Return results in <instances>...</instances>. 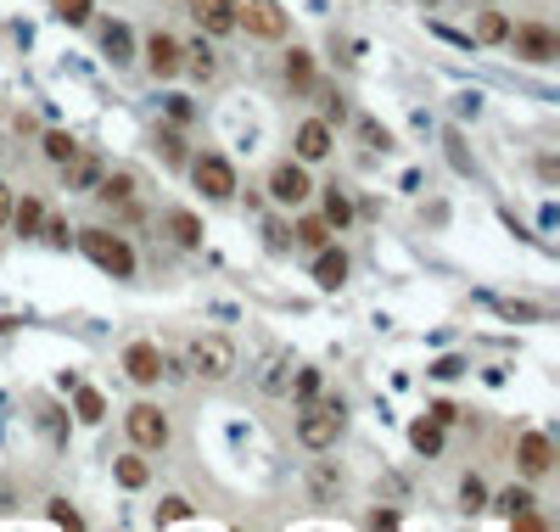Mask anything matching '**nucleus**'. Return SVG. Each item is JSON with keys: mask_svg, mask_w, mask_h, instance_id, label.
<instances>
[{"mask_svg": "<svg viewBox=\"0 0 560 532\" xmlns=\"http://www.w3.org/2000/svg\"><path fill=\"white\" fill-rule=\"evenodd\" d=\"M129 191H135V180H129V174H112V180L101 185V202H129Z\"/></svg>", "mask_w": 560, "mask_h": 532, "instance_id": "30", "label": "nucleus"}, {"mask_svg": "<svg viewBox=\"0 0 560 532\" xmlns=\"http://www.w3.org/2000/svg\"><path fill=\"white\" fill-rule=\"evenodd\" d=\"M73 404H79V420H90V426L107 415V398H101V392H90V387H79V398H73Z\"/></svg>", "mask_w": 560, "mask_h": 532, "instance_id": "22", "label": "nucleus"}, {"mask_svg": "<svg viewBox=\"0 0 560 532\" xmlns=\"http://www.w3.org/2000/svg\"><path fill=\"white\" fill-rule=\"evenodd\" d=\"M157 521H163V527H174V521H191V504H185V499H163Z\"/></svg>", "mask_w": 560, "mask_h": 532, "instance_id": "32", "label": "nucleus"}, {"mask_svg": "<svg viewBox=\"0 0 560 532\" xmlns=\"http://www.w3.org/2000/svg\"><path fill=\"white\" fill-rule=\"evenodd\" d=\"M124 426H129V437H135V448H163L168 443V415L152 409V404H135Z\"/></svg>", "mask_w": 560, "mask_h": 532, "instance_id": "7", "label": "nucleus"}, {"mask_svg": "<svg viewBox=\"0 0 560 532\" xmlns=\"http://www.w3.org/2000/svg\"><path fill=\"white\" fill-rule=\"evenodd\" d=\"M96 174H101V163H96V157H84V152H73V157H68V185H73V191H84V185H96Z\"/></svg>", "mask_w": 560, "mask_h": 532, "instance_id": "17", "label": "nucleus"}, {"mask_svg": "<svg viewBox=\"0 0 560 532\" xmlns=\"http://www.w3.org/2000/svg\"><path fill=\"white\" fill-rule=\"evenodd\" d=\"M499 510H504V516H521V510H532V493L527 488H504L499 493Z\"/></svg>", "mask_w": 560, "mask_h": 532, "instance_id": "29", "label": "nucleus"}, {"mask_svg": "<svg viewBox=\"0 0 560 532\" xmlns=\"http://www.w3.org/2000/svg\"><path fill=\"white\" fill-rule=\"evenodd\" d=\"M325 152H331V129H325V118H308V124L297 129V157H303V163H320Z\"/></svg>", "mask_w": 560, "mask_h": 532, "instance_id": "13", "label": "nucleus"}, {"mask_svg": "<svg viewBox=\"0 0 560 532\" xmlns=\"http://www.w3.org/2000/svg\"><path fill=\"white\" fill-rule=\"evenodd\" d=\"M504 34H510V23H504V17L499 12H482V23H476V40H504Z\"/></svg>", "mask_w": 560, "mask_h": 532, "instance_id": "28", "label": "nucleus"}, {"mask_svg": "<svg viewBox=\"0 0 560 532\" xmlns=\"http://www.w3.org/2000/svg\"><path fill=\"white\" fill-rule=\"evenodd\" d=\"M79 247L90 252V264L107 269V275H118V280L135 275V252H129V241H124V236H112V230H84Z\"/></svg>", "mask_w": 560, "mask_h": 532, "instance_id": "2", "label": "nucleus"}, {"mask_svg": "<svg viewBox=\"0 0 560 532\" xmlns=\"http://www.w3.org/2000/svg\"><path fill=\"white\" fill-rule=\"evenodd\" d=\"M230 17L247 28L252 40H280V34H286V12H280V0H236Z\"/></svg>", "mask_w": 560, "mask_h": 532, "instance_id": "3", "label": "nucleus"}, {"mask_svg": "<svg viewBox=\"0 0 560 532\" xmlns=\"http://www.w3.org/2000/svg\"><path fill=\"white\" fill-rule=\"evenodd\" d=\"M314 392H320V370H303V376H297V398H314Z\"/></svg>", "mask_w": 560, "mask_h": 532, "instance_id": "34", "label": "nucleus"}, {"mask_svg": "<svg viewBox=\"0 0 560 532\" xmlns=\"http://www.w3.org/2000/svg\"><path fill=\"white\" fill-rule=\"evenodd\" d=\"M286 79L303 90V84L314 79V56H308V51H292V56H286Z\"/></svg>", "mask_w": 560, "mask_h": 532, "instance_id": "23", "label": "nucleus"}, {"mask_svg": "<svg viewBox=\"0 0 560 532\" xmlns=\"http://www.w3.org/2000/svg\"><path fill=\"white\" fill-rule=\"evenodd\" d=\"M6 219L17 224V236H34V230H40V224H45L40 196H23V202H12V213H6Z\"/></svg>", "mask_w": 560, "mask_h": 532, "instance_id": "15", "label": "nucleus"}, {"mask_svg": "<svg viewBox=\"0 0 560 532\" xmlns=\"http://www.w3.org/2000/svg\"><path fill=\"white\" fill-rule=\"evenodd\" d=\"M6 213H12V191H6V180H0V224H6Z\"/></svg>", "mask_w": 560, "mask_h": 532, "instance_id": "38", "label": "nucleus"}, {"mask_svg": "<svg viewBox=\"0 0 560 532\" xmlns=\"http://www.w3.org/2000/svg\"><path fill=\"white\" fill-rule=\"evenodd\" d=\"M432 420H437V426H448V420H460V409H454V404H437Z\"/></svg>", "mask_w": 560, "mask_h": 532, "instance_id": "37", "label": "nucleus"}, {"mask_svg": "<svg viewBox=\"0 0 560 532\" xmlns=\"http://www.w3.org/2000/svg\"><path fill=\"white\" fill-rule=\"evenodd\" d=\"M308 191H314V185H308L303 168H297V163H275V174H269V196H275V202L297 208V202H308Z\"/></svg>", "mask_w": 560, "mask_h": 532, "instance_id": "8", "label": "nucleus"}, {"mask_svg": "<svg viewBox=\"0 0 560 532\" xmlns=\"http://www.w3.org/2000/svg\"><path fill=\"white\" fill-rule=\"evenodd\" d=\"M17 504V493H12V482H0V510H12Z\"/></svg>", "mask_w": 560, "mask_h": 532, "instance_id": "39", "label": "nucleus"}, {"mask_svg": "<svg viewBox=\"0 0 560 532\" xmlns=\"http://www.w3.org/2000/svg\"><path fill=\"white\" fill-rule=\"evenodd\" d=\"M409 443H415L420 454H437V448H443V426H437V420H415V426H409Z\"/></svg>", "mask_w": 560, "mask_h": 532, "instance_id": "18", "label": "nucleus"}, {"mask_svg": "<svg viewBox=\"0 0 560 532\" xmlns=\"http://www.w3.org/2000/svg\"><path fill=\"white\" fill-rule=\"evenodd\" d=\"M73 152H79V146H73V135H62V129H51V135H45V157H51V163H68Z\"/></svg>", "mask_w": 560, "mask_h": 532, "instance_id": "24", "label": "nucleus"}, {"mask_svg": "<svg viewBox=\"0 0 560 532\" xmlns=\"http://www.w3.org/2000/svg\"><path fill=\"white\" fill-rule=\"evenodd\" d=\"M168 230H174L180 247H196V241H202V224H196L191 213H168Z\"/></svg>", "mask_w": 560, "mask_h": 532, "instance_id": "20", "label": "nucleus"}, {"mask_svg": "<svg viewBox=\"0 0 560 532\" xmlns=\"http://www.w3.org/2000/svg\"><path fill=\"white\" fill-rule=\"evenodd\" d=\"M185 364H191V376H202V381H224L236 370V342H230V336H196L191 348H185Z\"/></svg>", "mask_w": 560, "mask_h": 532, "instance_id": "1", "label": "nucleus"}, {"mask_svg": "<svg viewBox=\"0 0 560 532\" xmlns=\"http://www.w3.org/2000/svg\"><path fill=\"white\" fill-rule=\"evenodd\" d=\"M426 6H437V0H426Z\"/></svg>", "mask_w": 560, "mask_h": 532, "instance_id": "40", "label": "nucleus"}, {"mask_svg": "<svg viewBox=\"0 0 560 532\" xmlns=\"http://www.w3.org/2000/svg\"><path fill=\"white\" fill-rule=\"evenodd\" d=\"M504 40L516 45L521 62H555V56H560V34H555V28H544V23H521V28H510Z\"/></svg>", "mask_w": 560, "mask_h": 532, "instance_id": "6", "label": "nucleus"}, {"mask_svg": "<svg viewBox=\"0 0 560 532\" xmlns=\"http://www.w3.org/2000/svg\"><path fill=\"white\" fill-rule=\"evenodd\" d=\"M51 521L56 527H79V510H73L68 499H51Z\"/></svg>", "mask_w": 560, "mask_h": 532, "instance_id": "33", "label": "nucleus"}, {"mask_svg": "<svg viewBox=\"0 0 560 532\" xmlns=\"http://www.w3.org/2000/svg\"><path fill=\"white\" fill-rule=\"evenodd\" d=\"M516 460H521V471H527V476H544L549 465H555V443L538 437V432H527V437H521V448H516Z\"/></svg>", "mask_w": 560, "mask_h": 532, "instance_id": "11", "label": "nucleus"}, {"mask_svg": "<svg viewBox=\"0 0 560 532\" xmlns=\"http://www.w3.org/2000/svg\"><path fill=\"white\" fill-rule=\"evenodd\" d=\"M336 432H342V404H314V398H308L303 420H297V437H303L308 448H331Z\"/></svg>", "mask_w": 560, "mask_h": 532, "instance_id": "4", "label": "nucleus"}, {"mask_svg": "<svg viewBox=\"0 0 560 532\" xmlns=\"http://www.w3.org/2000/svg\"><path fill=\"white\" fill-rule=\"evenodd\" d=\"M482 504H488V488H482L476 476H465V488H460V510H465V516H476Z\"/></svg>", "mask_w": 560, "mask_h": 532, "instance_id": "27", "label": "nucleus"}, {"mask_svg": "<svg viewBox=\"0 0 560 532\" xmlns=\"http://www.w3.org/2000/svg\"><path fill=\"white\" fill-rule=\"evenodd\" d=\"M112 471H118V482H124V488H146V482H152V465L135 460V454H124V460L112 465Z\"/></svg>", "mask_w": 560, "mask_h": 532, "instance_id": "19", "label": "nucleus"}, {"mask_svg": "<svg viewBox=\"0 0 560 532\" xmlns=\"http://www.w3.org/2000/svg\"><path fill=\"white\" fill-rule=\"evenodd\" d=\"M101 51H107L112 62H129V51H135L129 28H124V23H107V28H101Z\"/></svg>", "mask_w": 560, "mask_h": 532, "instance_id": "16", "label": "nucleus"}, {"mask_svg": "<svg viewBox=\"0 0 560 532\" xmlns=\"http://www.w3.org/2000/svg\"><path fill=\"white\" fill-rule=\"evenodd\" d=\"M297 241H303V247H314V252H320L325 241H331V224H325V219H303V224H297Z\"/></svg>", "mask_w": 560, "mask_h": 532, "instance_id": "21", "label": "nucleus"}, {"mask_svg": "<svg viewBox=\"0 0 560 532\" xmlns=\"http://www.w3.org/2000/svg\"><path fill=\"white\" fill-rule=\"evenodd\" d=\"M191 6V17L202 28H213V34H224V28H236V17H230V0H185Z\"/></svg>", "mask_w": 560, "mask_h": 532, "instance_id": "14", "label": "nucleus"}, {"mask_svg": "<svg viewBox=\"0 0 560 532\" xmlns=\"http://www.w3.org/2000/svg\"><path fill=\"white\" fill-rule=\"evenodd\" d=\"M471 6H476V0H471Z\"/></svg>", "mask_w": 560, "mask_h": 532, "instance_id": "41", "label": "nucleus"}, {"mask_svg": "<svg viewBox=\"0 0 560 532\" xmlns=\"http://www.w3.org/2000/svg\"><path fill=\"white\" fill-rule=\"evenodd\" d=\"M314 280H320L325 292H336V286L348 280V252L325 241V247H320V258H314Z\"/></svg>", "mask_w": 560, "mask_h": 532, "instance_id": "12", "label": "nucleus"}, {"mask_svg": "<svg viewBox=\"0 0 560 532\" xmlns=\"http://www.w3.org/2000/svg\"><path fill=\"white\" fill-rule=\"evenodd\" d=\"M432 376H443V381H448V376H460V359H437V364H432Z\"/></svg>", "mask_w": 560, "mask_h": 532, "instance_id": "36", "label": "nucleus"}, {"mask_svg": "<svg viewBox=\"0 0 560 532\" xmlns=\"http://www.w3.org/2000/svg\"><path fill=\"white\" fill-rule=\"evenodd\" d=\"M180 51H185V45H180ZM185 56H191V62H180V68H191L196 79H213V51H208V45H191Z\"/></svg>", "mask_w": 560, "mask_h": 532, "instance_id": "25", "label": "nucleus"}, {"mask_svg": "<svg viewBox=\"0 0 560 532\" xmlns=\"http://www.w3.org/2000/svg\"><path fill=\"white\" fill-rule=\"evenodd\" d=\"M124 370H129V381H140V387H152V381L163 376V353H157V342H129Z\"/></svg>", "mask_w": 560, "mask_h": 532, "instance_id": "9", "label": "nucleus"}, {"mask_svg": "<svg viewBox=\"0 0 560 532\" xmlns=\"http://www.w3.org/2000/svg\"><path fill=\"white\" fill-rule=\"evenodd\" d=\"M51 6L62 23H84V17H90V0H51Z\"/></svg>", "mask_w": 560, "mask_h": 532, "instance_id": "31", "label": "nucleus"}, {"mask_svg": "<svg viewBox=\"0 0 560 532\" xmlns=\"http://www.w3.org/2000/svg\"><path fill=\"white\" fill-rule=\"evenodd\" d=\"M45 241H51V247H68V224H62V219H51V224H45Z\"/></svg>", "mask_w": 560, "mask_h": 532, "instance_id": "35", "label": "nucleus"}, {"mask_svg": "<svg viewBox=\"0 0 560 532\" xmlns=\"http://www.w3.org/2000/svg\"><path fill=\"white\" fill-rule=\"evenodd\" d=\"M146 62H152L157 79H174V73H180V62H185V51H180V40H174V34H152V40H146Z\"/></svg>", "mask_w": 560, "mask_h": 532, "instance_id": "10", "label": "nucleus"}, {"mask_svg": "<svg viewBox=\"0 0 560 532\" xmlns=\"http://www.w3.org/2000/svg\"><path fill=\"white\" fill-rule=\"evenodd\" d=\"M191 180H196V191L213 196V202H230V196H236V168L224 163L219 152L196 157V163H191Z\"/></svg>", "mask_w": 560, "mask_h": 532, "instance_id": "5", "label": "nucleus"}, {"mask_svg": "<svg viewBox=\"0 0 560 532\" xmlns=\"http://www.w3.org/2000/svg\"><path fill=\"white\" fill-rule=\"evenodd\" d=\"M348 219H353L348 196H342V191H336V185H331V191H325V224H348Z\"/></svg>", "mask_w": 560, "mask_h": 532, "instance_id": "26", "label": "nucleus"}]
</instances>
